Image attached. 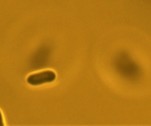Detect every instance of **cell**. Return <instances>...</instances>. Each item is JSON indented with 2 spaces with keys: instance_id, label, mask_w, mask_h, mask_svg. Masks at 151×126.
Segmentation results:
<instances>
[{
  "instance_id": "cell-1",
  "label": "cell",
  "mask_w": 151,
  "mask_h": 126,
  "mask_svg": "<svg viewBox=\"0 0 151 126\" xmlns=\"http://www.w3.org/2000/svg\"><path fill=\"white\" fill-rule=\"evenodd\" d=\"M56 75L52 71H45L37 73L30 75L27 78V82L33 86L42 85L45 83H50L56 79Z\"/></svg>"
},
{
  "instance_id": "cell-2",
  "label": "cell",
  "mask_w": 151,
  "mask_h": 126,
  "mask_svg": "<svg viewBox=\"0 0 151 126\" xmlns=\"http://www.w3.org/2000/svg\"><path fill=\"white\" fill-rule=\"evenodd\" d=\"M4 125V122H3V118H2V114L0 111V126Z\"/></svg>"
}]
</instances>
